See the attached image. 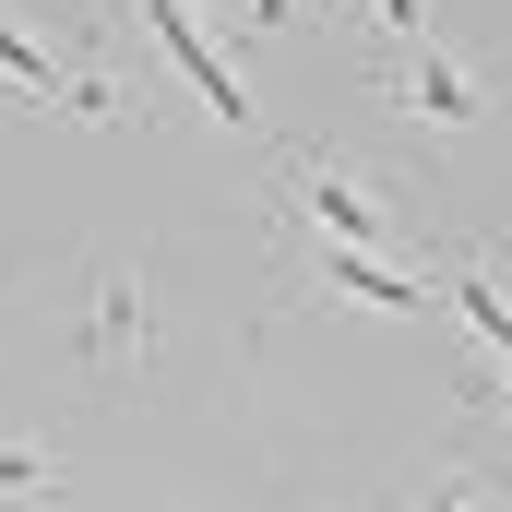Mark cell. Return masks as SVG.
Masks as SVG:
<instances>
[{"mask_svg": "<svg viewBox=\"0 0 512 512\" xmlns=\"http://www.w3.org/2000/svg\"><path fill=\"white\" fill-rule=\"evenodd\" d=\"M131 12H143V36H155V48H167V60H179V72H191V84H203V96H215V108H227L239 131H262L251 84L215 60V36H203V12H191V0H131Z\"/></svg>", "mask_w": 512, "mask_h": 512, "instance_id": "cell-4", "label": "cell"}, {"mask_svg": "<svg viewBox=\"0 0 512 512\" xmlns=\"http://www.w3.org/2000/svg\"><path fill=\"white\" fill-rule=\"evenodd\" d=\"M382 96H393V120H417V131H489L512 108V72H465L453 48H405L382 72Z\"/></svg>", "mask_w": 512, "mask_h": 512, "instance_id": "cell-2", "label": "cell"}, {"mask_svg": "<svg viewBox=\"0 0 512 512\" xmlns=\"http://www.w3.org/2000/svg\"><path fill=\"white\" fill-rule=\"evenodd\" d=\"M405 501H417V512H453V501H512V465H429V477H405Z\"/></svg>", "mask_w": 512, "mask_h": 512, "instance_id": "cell-5", "label": "cell"}, {"mask_svg": "<svg viewBox=\"0 0 512 512\" xmlns=\"http://www.w3.org/2000/svg\"><path fill=\"white\" fill-rule=\"evenodd\" d=\"M370 36L382 48H429V0H370Z\"/></svg>", "mask_w": 512, "mask_h": 512, "instance_id": "cell-7", "label": "cell"}, {"mask_svg": "<svg viewBox=\"0 0 512 512\" xmlns=\"http://www.w3.org/2000/svg\"><path fill=\"white\" fill-rule=\"evenodd\" d=\"M72 358H84L96 382H143V358H155V274H143V262H96V274H84V298H72Z\"/></svg>", "mask_w": 512, "mask_h": 512, "instance_id": "cell-1", "label": "cell"}, {"mask_svg": "<svg viewBox=\"0 0 512 512\" xmlns=\"http://www.w3.org/2000/svg\"><path fill=\"white\" fill-rule=\"evenodd\" d=\"M48 489H72V465L48 441H0V501H48Z\"/></svg>", "mask_w": 512, "mask_h": 512, "instance_id": "cell-6", "label": "cell"}, {"mask_svg": "<svg viewBox=\"0 0 512 512\" xmlns=\"http://www.w3.org/2000/svg\"><path fill=\"white\" fill-rule=\"evenodd\" d=\"M286 179H298V215H310L322 239H358V251H382L393 227H405V215H393V191H382V179H358L346 155H298Z\"/></svg>", "mask_w": 512, "mask_h": 512, "instance_id": "cell-3", "label": "cell"}]
</instances>
